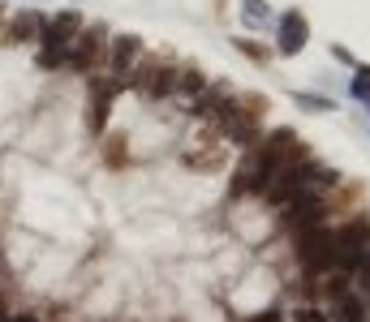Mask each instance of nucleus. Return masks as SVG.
I'll return each instance as SVG.
<instances>
[{
	"instance_id": "9",
	"label": "nucleus",
	"mask_w": 370,
	"mask_h": 322,
	"mask_svg": "<svg viewBox=\"0 0 370 322\" xmlns=\"http://www.w3.org/2000/svg\"><path fill=\"white\" fill-rule=\"evenodd\" d=\"M43 26H47V18H39V13H22V18H13V26H9V39H13V43L39 39V35H43Z\"/></svg>"
},
{
	"instance_id": "12",
	"label": "nucleus",
	"mask_w": 370,
	"mask_h": 322,
	"mask_svg": "<svg viewBox=\"0 0 370 322\" xmlns=\"http://www.w3.org/2000/svg\"><path fill=\"white\" fill-rule=\"evenodd\" d=\"M65 56H69V47H43L39 52V69H61Z\"/></svg>"
},
{
	"instance_id": "10",
	"label": "nucleus",
	"mask_w": 370,
	"mask_h": 322,
	"mask_svg": "<svg viewBox=\"0 0 370 322\" xmlns=\"http://www.w3.org/2000/svg\"><path fill=\"white\" fill-rule=\"evenodd\" d=\"M177 90H181V95H190V99H198V95L207 90V73H202L198 65H185V69H177Z\"/></svg>"
},
{
	"instance_id": "15",
	"label": "nucleus",
	"mask_w": 370,
	"mask_h": 322,
	"mask_svg": "<svg viewBox=\"0 0 370 322\" xmlns=\"http://www.w3.org/2000/svg\"><path fill=\"white\" fill-rule=\"evenodd\" d=\"M297 322H328L323 309H297Z\"/></svg>"
},
{
	"instance_id": "13",
	"label": "nucleus",
	"mask_w": 370,
	"mask_h": 322,
	"mask_svg": "<svg viewBox=\"0 0 370 322\" xmlns=\"http://www.w3.org/2000/svg\"><path fill=\"white\" fill-rule=\"evenodd\" d=\"M103 155H108V164H112V168H121L125 159H129V150H125V138H112V142H108V150H103Z\"/></svg>"
},
{
	"instance_id": "1",
	"label": "nucleus",
	"mask_w": 370,
	"mask_h": 322,
	"mask_svg": "<svg viewBox=\"0 0 370 322\" xmlns=\"http://www.w3.org/2000/svg\"><path fill=\"white\" fill-rule=\"evenodd\" d=\"M103 61H108V30L103 26H82V35L69 43V56H65V65L74 69V73H95Z\"/></svg>"
},
{
	"instance_id": "4",
	"label": "nucleus",
	"mask_w": 370,
	"mask_h": 322,
	"mask_svg": "<svg viewBox=\"0 0 370 322\" xmlns=\"http://www.w3.org/2000/svg\"><path fill=\"white\" fill-rule=\"evenodd\" d=\"M138 56H142V39L138 35H117L108 43V61H103V65H108V78L117 86H129V73H134Z\"/></svg>"
},
{
	"instance_id": "16",
	"label": "nucleus",
	"mask_w": 370,
	"mask_h": 322,
	"mask_svg": "<svg viewBox=\"0 0 370 322\" xmlns=\"http://www.w3.org/2000/svg\"><path fill=\"white\" fill-rule=\"evenodd\" d=\"M5 322H39V318H35V314H9Z\"/></svg>"
},
{
	"instance_id": "8",
	"label": "nucleus",
	"mask_w": 370,
	"mask_h": 322,
	"mask_svg": "<svg viewBox=\"0 0 370 322\" xmlns=\"http://www.w3.org/2000/svg\"><path fill=\"white\" fill-rule=\"evenodd\" d=\"M224 159H229V155H224V146L211 142L207 150H185V155H181V164H185V168H194V172H220V168H224Z\"/></svg>"
},
{
	"instance_id": "2",
	"label": "nucleus",
	"mask_w": 370,
	"mask_h": 322,
	"mask_svg": "<svg viewBox=\"0 0 370 322\" xmlns=\"http://www.w3.org/2000/svg\"><path fill=\"white\" fill-rule=\"evenodd\" d=\"M129 86H138L146 99H164L168 90H177V65L173 61H138L129 73Z\"/></svg>"
},
{
	"instance_id": "5",
	"label": "nucleus",
	"mask_w": 370,
	"mask_h": 322,
	"mask_svg": "<svg viewBox=\"0 0 370 322\" xmlns=\"http://www.w3.org/2000/svg\"><path fill=\"white\" fill-rule=\"evenodd\" d=\"M117 90H121V86H117L112 78H91V107H86V129H91V133H103Z\"/></svg>"
},
{
	"instance_id": "14",
	"label": "nucleus",
	"mask_w": 370,
	"mask_h": 322,
	"mask_svg": "<svg viewBox=\"0 0 370 322\" xmlns=\"http://www.w3.org/2000/svg\"><path fill=\"white\" fill-rule=\"evenodd\" d=\"M237 47L245 52V56H250V61H258V65H262V61H267V47H258V43H250V39H237Z\"/></svg>"
},
{
	"instance_id": "7",
	"label": "nucleus",
	"mask_w": 370,
	"mask_h": 322,
	"mask_svg": "<svg viewBox=\"0 0 370 322\" xmlns=\"http://www.w3.org/2000/svg\"><path fill=\"white\" fill-rule=\"evenodd\" d=\"M306 18L301 13H284L280 18V52H284V56H293V52L297 47H306Z\"/></svg>"
},
{
	"instance_id": "17",
	"label": "nucleus",
	"mask_w": 370,
	"mask_h": 322,
	"mask_svg": "<svg viewBox=\"0 0 370 322\" xmlns=\"http://www.w3.org/2000/svg\"><path fill=\"white\" fill-rule=\"evenodd\" d=\"M280 318H284V314H276V309H272V314H258L254 322H280Z\"/></svg>"
},
{
	"instance_id": "6",
	"label": "nucleus",
	"mask_w": 370,
	"mask_h": 322,
	"mask_svg": "<svg viewBox=\"0 0 370 322\" xmlns=\"http://www.w3.org/2000/svg\"><path fill=\"white\" fill-rule=\"evenodd\" d=\"M78 35H82V13L65 9V13H57L43 26V47H69Z\"/></svg>"
},
{
	"instance_id": "11",
	"label": "nucleus",
	"mask_w": 370,
	"mask_h": 322,
	"mask_svg": "<svg viewBox=\"0 0 370 322\" xmlns=\"http://www.w3.org/2000/svg\"><path fill=\"white\" fill-rule=\"evenodd\" d=\"M237 107H241L250 121H262V117H267V95H241Z\"/></svg>"
},
{
	"instance_id": "3",
	"label": "nucleus",
	"mask_w": 370,
	"mask_h": 322,
	"mask_svg": "<svg viewBox=\"0 0 370 322\" xmlns=\"http://www.w3.org/2000/svg\"><path fill=\"white\" fill-rule=\"evenodd\" d=\"M328 202L323 198H314V193H297L289 206H284V228L293 232V237H301V232H310V228H319L323 220H328Z\"/></svg>"
}]
</instances>
